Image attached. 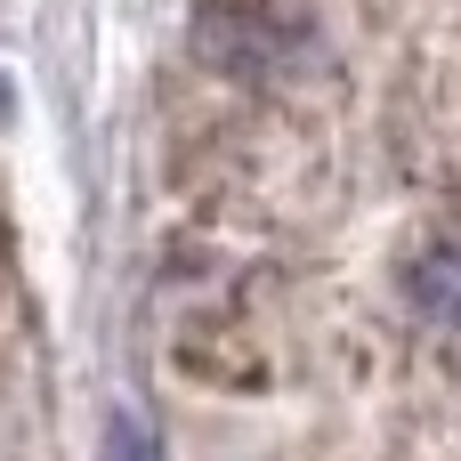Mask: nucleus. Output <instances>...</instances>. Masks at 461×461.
Wrapping results in <instances>:
<instances>
[{
  "instance_id": "nucleus-1",
  "label": "nucleus",
  "mask_w": 461,
  "mask_h": 461,
  "mask_svg": "<svg viewBox=\"0 0 461 461\" xmlns=\"http://www.w3.org/2000/svg\"><path fill=\"white\" fill-rule=\"evenodd\" d=\"M308 49V16L284 0H203L194 8V57L227 81H276Z\"/></svg>"
},
{
  "instance_id": "nucleus-2",
  "label": "nucleus",
  "mask_w": 461,
  "mask_h": 461,
  "mask_svg": "<svg viewBox=\"0 0 461 461\" xmlns=\"http://www.w3.org/2000/svg\"><path fill=\"white\" fill-rule=\"evenodd\" d=\"M413 308L438 316V324H461V251H421L413 259Z\"/></svg>"
},
{
  "instance_id": "nucleus-3",
  "label": "nucleus",
  "mask_w": 461,
  "mask_h": 461,
  "mask_svg": "<svg viewBox=\"0 0 461 461\" xmlns=\"http://www.w3.org/2000/svg\"><path fill=\"white\" fill-rule=\"evenodd\" d=\"M113 461H154V446H146L130 421H113Z\"/></svg>"
},
{
  "instance_id": "nucleus-4",
  "label": "nucleus",
  "mask_w": 461,
  "mask_h": 461,
  "mask_svg": "<svg viewBox=\"0 0 461 461\" xmlns=\"http://www.w3.org/2000/svg\"><path fill=\"white\" fill-rule=\"evenodd\" d=\"M0 105H8V81H0Z\"/></svg>"
}]
</instances>
